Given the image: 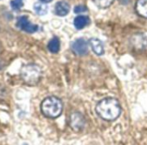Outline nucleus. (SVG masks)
Wrapping results in <instances>:
<instances>
[{
    "mask_svg": "<svg viewBox=\"0 0 147 145\" xmlns=\"http://www.w3.org/2000/svg\"><path fill=\"white\" fill-rule=\"evenodd\" d=\"M48 49L52 53H57L60 50V40L58 37H53L48 44Z\"/></svg>",
    "mask_w": 147,
    "mask_h": 145,
    "instance_id": "obj_11",
    "label": "nucleus"
},
{
    "mask_svg": "<svg viewBox=\"0 0 147 145\" xmlns=\"http://www.w3.org/2000/svg\"><path fill=\"white\" fill-rule=\"evenodd\" d=\"M89 44L93 50V51L99 56H101L105 53V49L102 42L98 38H91L89 40Z\"/></svg>",
    "mask_w": 147,
    "mask_h": 145,
    "instance_id": "obj_8",
    "label": "nucleus"
},
{
    "mask_svg": "<svg viewBox=\"0 0 147 145\" xmlns=\"http://www.w3.org/2000/svg\"><path fill=\"white\" fill-rule=\"evenodd\" d=\"M90 22V19L88 16L85 15H80L77 16L75 20H74V25H75V27L77 30H82L84 27H86Z\"/></svg>",
    "mask_w": 147,
    "mask_h": 145,
    "instance_id": "obj_9",
    "label": "nucleus"
},
{
    "mask_svg": "<svg viewBox=\"0 0 147 145\" xmlns=\"http://www.w3.org/2000/svg\"><path fill=\"white\" fill-rule=\"evenodd\" d=\"M136 11L140 17L147 18V0H138L136 3Z\"/></svg>",
    "mask_w": 147,
    "mask_h": 145,
    "instance_id": "obj_10",
    "label": "nucleus"
},
{
    "mask_svg": "<svg viewBox=\"0 0 147 145\" xmlns=\"http://www.w3.org/2000/svg\"><path fill=\"white\" fill-rule=\"evenodd\" d=\"M94 2L98 7L101 9H106L113 4V0H94Z\"/></svg>",
    "mask_w": 147,
    "mask_h": 145,
    "instance_id": "obj_13",
    "label": "nucleus"
},
{
    "mask_svg": "<svg viewBox=\"0 0 147 145\" xmlns=\"http://www.w3.org/2000/svg\"><path fill=\"white\" fill-rule=\"evenodd\" d=\"M34 11L39 16H43L48 12V7L44 3L37 2L34 5Z\"/></svg>",
    "mask_w": 147,
    "mask_h": 145,
    "instance_id": "obj_12",
    "label": "nucleus"
},
{
    "mask_svg": "<svg viewBox=\"0 0 147 145\" xmlns=\"http://www.w3.org/2000/svg\"><path fill=\"white\" fill-rule=\"evenodd\" d=\"M74 11H75V13H76V14H81V13L86 12L88 11V9L84 5H77V6H76Z\"/></svg>",
    "mask_w": 147,
    "mask_h": 145,
    "instance_id": "obj_15",
    "label": "nucleus"
},
{
    "mask_svg": "<svg viewBox=\"0 0 147 145\" xmlns=\"http://www.w3.org/2000/svg\"><path fill=\"white\" fill-rule=\"evenodd\" d=\"M11 6L14 11H19L24 6V0H11Z\"/></svg>",
    "mask_w": 147,
    "mask_h": 145,
    "instance_id": "obj_14",
    "label": "nucleus"
},
{
    "mask_svg": "<svg viewBox=\"0 0 147 145\" xmlns=\"http://www.w3.org/2000/svg\"><path fill=\"white\" fill-rule=\"evenodd\" d=\"M40 2H42V3H44V4H48V3H50V2H52V0H40Z\"/></svg>",
    "mask_w": 147,
    "mask_h": 145,
    "instance_id": "obj_17",
    "label": "nucleus"
},
{
    "mask_svg": "<svg viewBox=\"0 0 147 145\" xmlns=\"http://www.w3.org/2000/svg\"><path fill=\"white\" fill-rule=\"evenodd\" d=\"M119 2L123 5H128L131 2V0H119Z\"/></svg>",
    "mask_w": 147,
    "mask_h": 145,
    "instance_id": "obj_16",
    "label": "nucleus"
},
{
    "mask_svg": "<svg viewBox=\"0 0 147 145\" xmlns=\"http://www.w3.org/2000/svg\"><path fill=\"white\" fill-rule=\"evenodd\" d=\"M96 111L101 118L107 121H113L119 116L121 108L119 102L117 99L107 97L97 104Z\"/></svg>",
    "mask_w": 147,
    "mask_h": 145,
    "instance_id": "obj_1",
    "label": "nucleus"
},
{
    "mask_svg": "<svg viewBox=\"0 0 147 145\" xmlns=\"http://www.w3.org/2000/svg\"><path fill=\"white\" fill-rule=\"evenodd\" d=\"M70 11V5L66 1H60L55 5V13L59 17H64L68 14Z\"/></svg>",
    "mask_w": 147,
    "mask_h": 145,
    "instance_id": "obj_7",
    "label": "nucleus"
},
{
    "mask_svg": "<svg viewBox=\"0 0 147 145\" xmlns=\"http://www.w3.org/2000/svg\"><path fill=\"white\" fill-rule=\"evenodd\" d=\"M17 26L20 30L28 33H34L38 30V25L30 23V21L26 16H21L18 18Z\"/></svg>",
    "mask_w": 147,
    "mask_h": 145,
    "instance_id": "obj_4",
    "label": "nucleus"
},
{
    "mask_svg": "<svg viewBox=\"0 0 147 145\" xmlns=\"http://www.w3.org/2000/svg\"><path fill=\"white\" fill-rule=\"evenodd\" d=\"M84 125H85V118L83 117V116L81 113L75 112L71 115L70 126L74 130L80 131L81 129H83Z\"/></svg>",
    "mask_w": 147,
    "mask_h": 145,
    "instance_id": "obj_6",
    "label": "nucleus"
},
{
    "mask_svg": "<svg viewBox=\"0 0 147 145\" xmlns=\"http://www.w3.org/2000/svg\"><path fill=\"white\" fill-rule=\"evenodd\" d=\"M72 51L76 55L84 56L88 52V44L87 41L83 38H78L74 41L71 44Z\"/></svg>",
    "mask_w": 147,
    "mask_h": 145,
    "instance_id": "obj_5",
    "label": "nucleus"
},
{
    "mask_svg": "<svg viewBox=\"0 0 147 145\" xmlns=\"http://www.w3.org/2000/svg\"><path fill=\"white\" fill-rule=\"evenodd\" d=\"M21 78L29 85H36L42 78V69L34 63L24 65L21 69Z\"/></svg>",
    "mask_w": 147,
    "mask_h": 145,
    "instance_id": "obj_3",
    "label": "nucleus"
},
{
    "mask_svg": "<svg viewBox=\"0 0 147 145\" xmlns=\"http://www.w3.org/2000/svg\"><path fill=\"white\" fill-rule=\"evenodd\" d=\"M41 109L43 115L47 117L55 118L61 114L62 103L55 97H49L42 101Z\"/></svg>",
    "mask_w": 147,
    "mask_h": 145,
    "instance_id": "obj_2",
    "label": "nucleus"
}]
</instances>
